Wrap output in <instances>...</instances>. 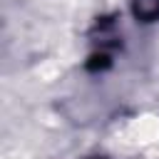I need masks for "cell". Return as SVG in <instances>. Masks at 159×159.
<instances>
[{
	"instance_id": "cell-1",
	"label": "cell",
	"mask_w": 159,
	"mask_h": 159,
	"mask_svg": "<svg viewBox=\"0 0 159 159\" xmlns=\"http://www.w3.org/2000/svg\"><path fill=\"white\" fill-rule=\"evenodd\" d=\"M132 10L144 22L159 20V0H132Z\"/></svg>"
}]
</instances>
